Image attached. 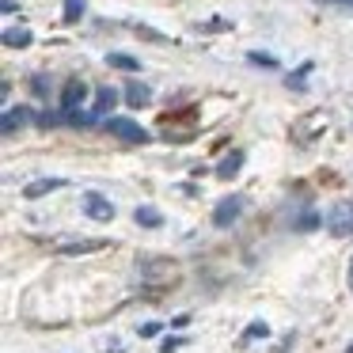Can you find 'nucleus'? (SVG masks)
Wrapping results in <instances>:
<instances>
[{
	"label": "nucleus",
	"mask_w": 353,
	"mask_h": 353,
	"mask_svg": "<svg viewBox=\"0 0 353 353\" xmlns=\"http://www.w3.org/2000/svg\"><path fill=\"white\" fill-rule=\"evenodd\" d=\"M92 88H88V80L80 77H69L61 84V92H57V110L65 114V125H69V114H80V110H88V103H92Z\"/></svg>",
	"instance_id": "nucleus-1"
},
{
	"label": "nucleus",
	"mask_w": 353,
	"mask_h": 353,
	"mask_svg": "<svg viewBox=\"0 0 353 353\" xmlns=\"http://www.w3.org/2000/svg\"><path fill=\"white\" fill-rule=\"evenodd\" d=\"M137 277L145 289H163L179 277L175 259H137Z\"/></svg>",
	"instance_id": "nucleus-2"
},
{
	"label": "nucleus",
	"mask_w": 353,
	"mask_h": 353,
	"mask_svg": "<svg viewBox=\"0 0 353 353\" xmlns=\"http://www.w3.org/2000/svg\"><path fill=\"white\" fill-rule=\"evenodd\" d=\"M103 130H107L114 141H125V145H148V141H152V133H148L145 125L133 122V118H125V114H110L107 122H103Z\"/></svg>",
	"instance_id": "nucleus-3"
},
{
	"label": "nucleus",
	"mask_w": 353,
	"mask_h": 353,
	"mask_svg": "<svg viewBox=\"0 0 353 353\" xmlns=\"http://www.w3.org/2000/svg\"><path fill=\"white\" fill-rule=\"evenodd\" d=\"M323 224L334 239L353 236V201H330L327 213H323Z\"/></svg>",
	"instance_id": "nucleus-4"
},
{
	"label": "nucleus",
	"mask_w": 353,
	"mask_h": 353,
	"mask_svg": "<svg viewBox=\"0 0 353 353\" xmlns=\"http://www.w3.org/2000/svg\"><path fill=\"white\" fill-rule=\"evenodd\" d=\"M118 103H125V95L118 92V88H110V84H99V88H95V95H92V103H88V114H92L95 122L103 125Z\"/></svg>",
	"instance_id": "nucleus-5"
},
{
	"label": "nucleus",
	"mask_w": 353,
	"mask_h": 353,
	"mask_svg": "<svg viewBox=\"0 0 353 353\" xmlns=\"http://www.w3.org/2000/svg\"><path fill=\"white\" fill-rule=\"evenodd\" d=\"M39 122V110L27 107V103H19V107H4V114H0V133L4 137H16L19 130H27V125Z\"/></svg>",
	"instance_id": "nucleus-6"
},
{
	"label": "nucleus",
	"mask_w": 353,
	"mask_h": 353,
	"mask_svg": "<svg viewBox=\"0 0 353 353\" xmlns=\"http://www.w3.org/2000/svg\"><path fill=\"white\" fill-rule=\"evenodd\" d=\"M80 209H84V216L88 221H99V224H110L114 221V201L107 198V194H99V190H84V198H80Z\"/></svg>",
	"instance_id": "nucleus-7"
},
{
	"label": "nucleus",
	"mask_w": 353,
	"mask_h": 353,
	"mask_svg": "<svg viewBox=\"0 0 353 353\" xmlns=\"http://www.w3.org/2000/svg\"><path fill=\"white\" fill-rule=\"evenodd\" d=\"M243 209H247L243 194H228V198H221L213 205V224H216V228H232V224L243 216Z\"/></svg>",
	"instance_id": "nucleus-8"
},
{
	"label": "nucleus",
	"mask_w": 353,
	"mask_h": 353,
	"mask_svg": "<svg viewBox=\"0 0 353 353\" xmlns=\"http://www.w3.org/2000/svg\"><path fill=\"white\" fill-rule=\"evenodd\" d=\"M122 95H125V107L130 110H145L148 103H152V88H148L145 80H125Z\"/></svg>",
	"instance_id": "nucleus-9"
},
{
	"label": "nucleus",
	"mask_w": 353,
	"mask_h": 353,
	"mask_svg": "<svg viewBox=\"0 0 353 353\" xmlns=\"http://www.w3.org/2000/svg\"><path fill=\"white\" fill-rule=\"evenodd\" d=\"M243 160H247L243 148H232V152H224V160L216 163L213 175H216V179H224V183H232V179H236L239 171H243Z\"/></svg>",
	"instance_id": "nucleus-10"
},
{
	"label": "nucleus",
	"mask_w": 353,
	"mask_h": 353,
	"mask_svg": "<svg viewBox=\"0 0 353 353\" xmlns=\"http://www.w3.org/2000/svg\"><path fill=\"white\" fill-rule=\"evenodd\" d=\"M65 179L61 175H54V179H34V183H27L23 186V198L27 201H39V198H46V194H54V190H65Z\"/></svg>",
	"instance_id": "nucleus-11"
},
{
	"label": "nucleus",
	"mask_w": 353,
	"mask_h": 353,
	"mask_svg": "<svg viewBox=\"0 0 353 353\" xmlns=\"http://www.w3.org/2000/svg\"><path fill=\"white\" fill-rule=\"evenodd\" d=\"M95 251H107V239H77V243H61V247H57V254H65V259L95 254Z\"/></svg>",
	"instance_id": "nucleus-12"
},
{
	"label": "nucleus",
	"mask_w": 353,
	"mask_h": 353,
	"mask_svg": "<svg viewBox=\"0 0 353 353\" xmlns=\"http://www.w3.org/2000/svg\"><path fill=\"white\" fill-rule=\"evenodd\" d=\"M107 65H110V69H118V72H125V77H137V72H141V61L133 54H122V50H110Z\"/></svg>",
	"instance_id": "nucleus-13"
},
{
	"label": "nucleus",
	"mask_w": 353,
	"mask_h": 353,
	"mask_svg": "<svg viewBox=\"0 0 353 353\" xmlns=\"http://www.w3.org/2000/svg\"><path fill=\"white\" fill-rule=\"evenodd\" d=\"M0 42H4V50H27L34 42V34L27 27H8V31L0 34Z\"/></svg>",
	"instance_id": "nucleus-14"
},
{
	"label": "nucleus",
	"mask_w": 353,
	"mask_h": 353,
	"mask_svg": "<svg viewBox=\"0 0 353 353\" xmlns=\"http://www.w3.org/2000/svg\"><path fill=\"white\" fill-rule=\"evenodd\" d=\"M133 221H137L141 228H163V213L156 205H137L133 209Z\"/></svg>",
	"instance_id": "nucleus-15"
},
{
	"label": "nucleus",
	"mask_w": 353,
	"mask_h": 353,
	"mask_svg": "<svg viewBox=\"0 0 353 353\" xmlns=\"http://www.w3.org/2000/svg\"><path fill=\"white\" fill-rule=\"evenodd\" d=\"M88 16V0H61V23H80Z\"/></svg>",
	"instance_id": "nucleus-16"
},
{
	"label": "nucleus",
	"mask_w": 353,
	"mask_h": 353,
	"mask_svg": "<svg viewBox=\"0 0 353 353\" xmlns=\"http://www.w3.org/2000/svg\"><path fill=\"white\" fill-rule=\"evenodd\" d=\"M312 72H315V61H304L296 72H289V77H285V88H292V92H304V88H307V77H312Z\"/></svg>",
	"instance_id": "nucleus-17"
},
{
	"label": "nucleus",
	"mask_w": 353,
	"mask_h": 353,
	"mask_svg": "<svg viewBox=\"0 0 353 353\" xmlns=\"http://www.w3.org/2000/svg\"><path fill=\"white\" fill-rule=\"evenodd\" d=\"M27 88H31V95H34V99H42V103H46V99H50V92H54V80H50L46 72H34V77L27 80Z\"/></svg>",
	"instance_id": "nucleus-18"
},
{
	"label": "nucleus",
	"mask_w": 353,
	"mask_h": 353,
	"mask_svg": "<svg viewBox=\"0 0 353 353\" xmlns=\"http://www.w3.org/2000/svg\"><path fill=\"white\" fill-rule=\"evenodd\" d=\"M259 338H270V323L266 319H251V323H247V330H243V338H239V342L251 345V342H259Z\"/></svg>",
	"instance_id": "nucleus-19"
},
{
	"label": "nucleus",
	"mask_w": 353,
	"mask_h": 353,
	"mask_svg": "<svg viewBox=\"0 0 353 353\" xmlns=\"http://www.w3.org/2000/svg\"><path fill=\"white\" fill-rule=\"evenodd\" d=\"M247 65H254V69H281V61H277L274 54H262V50H247Z\"/></svg>",
	"instance_id": "nucleus-20"
},
{
	"label": "nucleus",
	"mask_w": 353,
	"mask_h": 353,
	"mask_svg": "<svg viewBox=\"0 0 353 353\" xmlns=\"http://www.w3.org/2000/svg\"><path fill=\"white\" fill-rule=\"evenodd\" d=\"M319 224H323V213H315V209H304V213L292 221V228H296V232H315Z\"/></svg>",
	"instance_id": "nucleus-21"
},
{
	"label": "nucleus",
	"mask_w": 353,
	"mask_h": 353,
	"mask_svg": "<svg viewBox=\"0 0 353 353\" xmlns=\"http://www.w3.org/2000/svg\"><path fill=\"white\" fill-rule=\"evenodd\" d=\"M183 345H186V338H183V334H168V338L160 342V353H179Z\"/></svg>",
	"instance_id": "nucleus-22"
},
{
	"label": "nucleus",
	"mask_w": 353,
	"mask_h": 353,
	"mask_svg": "<svg viewBox=\"0 0 353 353\" xmlns=\"http://www.w3.org/2000/svg\"><path fill=\"white\" fill-rule=\"evenodd\" d=\"M163 327H168V323H156V319H148V323H137V334H141V338H156Z\"/></svg>",
	"instance_id": "nucleus-23"
},
{
	"label": "nucleus",
	"mask_w": 353,
	"mask_h": 353,
	"mask_svg": "<svg viewBox=\"0 0 353 353\" xmlns=\"http://www.w3.org/2000/svg\"><path fill=\"white\" fill-rule=\"evenodd\" d=\"M133 31L141 34V39H148V42H168V34H160V31H152V27H145V23H133Z\"/></svg>",
	"instance_id": "nucleus-24"
},
{
	"label": "nucleus",
	"mask_w": 353,
	"mask_h": 353,
	"mask_svg": "<svg viewBox=\"0 0 353 353\" xmlns=\"http://www.w3.org/2000/svg\"><path fill=\"white\" fill-rule=\"evenodd\" d=\"M168 327H171V330H186V327H190V315H186V312H183V315H175V319H171Z\"/></svg>",
	"instance_id": "nucleus-25"
},
{
	"label": "nucleus",
	"mask_w": 353,
	"mask_h": 353,
	"mask_svg": "<svg viewBox=\"0 0 353 353\" xmlns=\"http://www.w3.org/2000/svg\"><path fill=\"white\" fill-rule=\"evenodd\" d=\"M0 12H4V16H16V12H19V0H0Z\"/></svg>",
	"instance_id": "nucleus-26"
},
{
	"label": "nucleus",
	"mask_w": 353,
	"mask_h": 353,
	"mask_svg": "<svg viewBox=\"0 0 353 353\" xmlns=\"http://www.w3.org/2000/svg\"><path fill=\"white\" fill-rule=\"evenodd\" d=\"M205 31H228V23H224V19H213V23H205Z\"/></svg>",
	"instance_id": "nucleus-27"
},
{
	"label": "nucleus",
	"mask_w": 353,
	"mask_h": 353,
	"mask_svg": "<svg viewBox=\"0 0 353 353\" xmlns=\"http://www.w3.org/2000/svg\"><path fill=\"white\" fill-rule=\"evenodd\" d=\"M319 4H342V8H353V0H319Z\"/></svg>",
	"instance_id": "nucleus-28"
},
{
	"label": "nucleus",
	"mask_w": 353,
	"mask_h": 353,
	"mask_svg": "<svg viewBox=\"0 0 353 353\" xmlns=\"http://www.w3.org/2000/svg\"><path fill=\"white\" fill-rule=\"evenodd\" d=\"M345 281H350V289H353V259H350V266H345Z\"/></svg>",
	"instance_id": "nucleus-29"
},
{
	"label": "nucleus",
	"mask_w": 353,
	"mask_h": 353,
	"mask_svg": "<svg viewBox=\"0 0 353 353\" xmlns=\"http://www.w3.org/2000/svg\"><path fill=\"white\" fill-rule=\"evenodd\" d=\"M345 353H353V342H350V345H345Z\"/></svg>",
	"instance_id": "nucleus-30"
},
{
	"label": "nucleus",
	"mask_w": 353,
	"mask_h": 353,
	"mask_svg": "<svg viewBox=\"0 0 353 353\" xmlns=\"http://www.w3.org/2000/svg\"><path fill=\"white\" fill-rule=\"evenodd\" d=\"M107 353H122V350H118V345H114V350H107Z\"/></svg>",
	"instance_id": "nucleus-31"
}]
</instances>
